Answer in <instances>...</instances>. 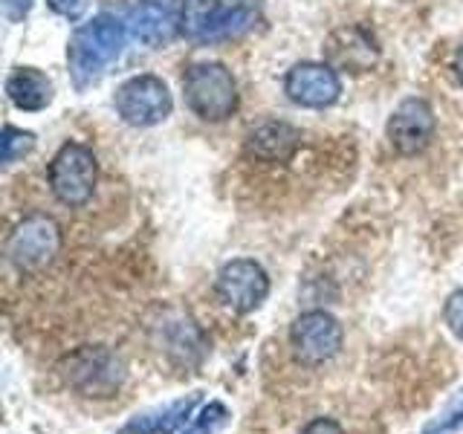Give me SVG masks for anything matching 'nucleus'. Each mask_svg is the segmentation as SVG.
Wrapping results in <instances>:
<instances>
[{"mask_svg":"<svg viewBox=\"0 0 463 434\" xmlns=\"http://www.w3.org/2000/svg\"><path fill=\"white\" fill-rule=\"evenodd\" d=\"M0 148H4V165H12L24 159L26 154H33L35 148V134L33 130H24V127H14V125H6L4 127V137H0Z\"/></svg>","mask_w":463,"mask_h":434,"instance_id":"nucleus-17","label":"nucleus"},{"mask_svg":"<svg viewBox=\"0 0 463 434\" xmlns=\"http://www.w3.org/2000/svg\"><path fill=\"white\" fill-rule=\"evenodd\" d=\"M125 24L137 41L159 47L171 41L174 33H180V9H174L171 0H139V6L130 9Z\"/></svg>","mask_w":463,"mask_h":434,"instance_id":"nucleus-12","label":"nucleus"},{"mask_svg":"<svg viewBox=\"0 0 463 434\" xmlns=\"http://www.w3.org/2000/svg\"><path fill=\"white\" fill-rule=\"evenodd\" d=\"M50 9L64 14V18H79L81 9H84V0H47Z\"/></svg>","mask_w":463,"mask_h":434,"instance_id":"nucleus-22","label":"nucleus"},{"mask_svg":"<svg viewBox=\"0 0 463 434\" xmlns=\"http://www.w3.org/2000/svg\"><path fill=\"white\" fill-rule=\"evenodd\" d=\"M29 9H33V0H4V14L9 24H21Z\"/></svg>","mask_w":463,"mask_h":434,"instance_id":"nucleus-20","label":"nucleus"},{"mask_svg":"<svg viewBox=\"0 0 463 434\" xmlns=\"http://www.w3.org/2000/svg\"><path fill=\"white\" fill-rule=\"evenodd\" d=\"M325 61L336 72H368L380 61V43L365 26L351 24L333 29L325 41Z\"/></svg>","mask_w":463,"mask_h":434,"instance_id":"nucleus-11","label":"nucleus"},{"mask_svg":"<svg viewBox=\"0 0 463 434\" xmlns=\"http://www.w3.org/2000/svg\"><path fill=\"white\" fill-rule=\"evenodd\" d=\"M61 250V229L47 214H33L12 229L6 241V255L21 272L43 269Z\"/></svg>","mask_w":463,"mask_h":434,"instance_id":"nucleus-6","label":"nucleus"},{"mask_svg":"<svg viewBox=\"0 0 463 434\" xmlns=\"http://www.w3.org/2000/svg\"><path fill=\"white\" fill-rule=\"evenodd\" d=\"M289 344H293L296 359L304 365H325L342 351L345 330L339 318H333L330 313L310 310L301 313L289 327Z\"/></svg>","mask_w":463,"mask_h":434,"instance_id":"nucleus-8","label":"nucleus"},{"mask_svg":"<svg viewBox=\"0 0 463 434\" xmlns=\"http://www.w3.org/2000/svg\"><path fill=\"white\" fill-rule=\"evenodd\" d=\"M301 434H345L342 426L336 423V420H330V417H316L313 423H307L301 429Z\"/></svg>","mask_w":463,"mask_h":434,"instance_id":"nucleus-21","label":"nucleus"},{"mask_svg":"<svg viewBox=\"0 0 463 434\" xmlns=\"http://www.w3.org/2000/svg\"><path fill=\"white\" fill-rule=\"evenodd\" d=\"M284 93L298 108L322 110L336 105L342 96V79L327 61H301L287 70Z\"/></svg>","mask_w":463,"mask_h":434,"instance_id":"nucleus-10","label":"nucleus"},{"mask_svg":"<svg viewBox=\"0 0 463 434\" xmlns=\"http://www.w3.org/2000/svg\"><path fill=\"white\" fill-rule=\"evenodd\" d=\"M452 70H455V79H458V84H463V43H460V47H458V52H455Z\"/></svg>","mask_w":463,"mask_h":434,"instance_id":"nucleus-23","label":"nucleus"},{"mask_svg":"<svg viewBox=\"0 0 463 434\" xmlns=\"http://www.w3.org/2000/svg\"><path fill=\"white\" fill-rule=\"evenodd\" d=\"M194 402H197V394H192L188 400H174L171 405H165V409L137 414L119 434H174L180 426H185Z\"/></svg>","mask_w":463,"mask_h":434,"instance_id":"nucleus-16","label":"nucleus"},{"mask_svg":"<svg viewBox=\"0 0 463 434\" xmlns=\"http://www.w3.org/2000/svg\"><path fill=\"white\" fill-rule=\"evenodd\" d=\"M185 105L203 122H226L238 110V81L221 61H194L183 72Z\"/></svg>","mask_w":463,"mask_h":434,"instance_id":"nucleus-3","label":"nucleus"},{"mask_svg":"<svg viewBox=\"0 0 463 434\" xmlns=\"http://www.w3.org/2000/svg\"><path fill=\"white\" fill-rule=\"evenodd\" d=\"M229 423V411L223 402H209L194 420V426L188 429V434H217Z\"/></svg>","mask_w":463,"mask_h":434,"instance_id":"nucleus-18","label":"nucleus"},{"mask_svg":"<svg viewBox=\"0 0 463 434\" xmlns=\"http://www.w3.org/2000/svg\"><path fill=\"white\" fill-rule=\"evenodd\" d=\"M47 180H50V192L55 194L58 203L64 206L79 209L96 192V180H99V163L96 154L81 142H64L61 148L55 151L52 163L47 168Z\"/></svg>","mask_w":463,"mask_h":434,"instance_id":"nucleus-4","label":"nucleus"},{"mask_svg":"<svg viewBox=\"0 0 463 434\" xmlns=\"http://www.w3.org/2000/svg\"><path fill=\"white\" fill-rule=\"evenodd\" d=\"M260 21V0H183L180 33L194 43H221L246 35Z\"/></svg>","mask_w":463,"mask_h":434,"instance_id":"nucleus-2","label":"nucleus"},{"mask_svg":"<svg viewBox=\"0 0 463 434\" xmlns=\"http://www.w3.org/2000/svg\"><path fill=\"white\" fill-rule=\"evenodd\" d=\"M214 293L232 313H252L269 296V275L252 258H235L221 267L214 278Z\"/></svg>","mask_w":463,"mask_h":434,"instance_id":"nucleus-7","label":"nucleus"},{"mask_svg":"<svg viewBox=\"0 0 463 434\" xmlns=\"http://www.w3.org/2000/svg\"><path fill=\"white\" fill-rule=\"evenodd\" d=\"M122 371L116 368V359L108 351H79L70 359V380L76 388H81L84 394L93 397H108V391L113 385H119Z\"/></svg>","mask_w":463,"mask_h":434,"instance_id":"nucleus-13","label":"nucleus"},{"mask_svg":"<svg viewBox=\"0 0 463 434\" xmlns=\"http://www.w3.org/2000/svg\"><path fill=\"white\" fill-rule=\"evenodd\" d=\"M6 96L18 110L38 113L52 105L55 87L47 72H41L38 67H14L6 79Z\"/></svg>","mask_w":463,"mask_h":434,"instance_id":"nucleus-15","label":"nucleus"},{"mask_svg":"<svg viewBox=\"0 0 463 434\" xmlns=\"http://www.w3.org/2000/svg\"><path fill=\"white\" fill-rule=\"evenodd\" d=\"M113 108L130 127H154L171 116L174 99L163 79L154 72H142V76H134L116 87Z\"/></svg>","mask_w":463,"mask_h":434,"instance_id":"nucleus-5","label":"nucleus"},{"mask_svg":"<svg viewBox=\"0 0 463 434\" xmlns=\"http://www.w3.org/2000/svg\"><path fill=\"white\" fill-rule=\"evenodd\" d=\"M301 134L287 122H260L246 134V154L260 163H287L298 151Z\"/></svg>","mask_w":463,"mask_h":434,"instance_id":"nucleus-14","label":"nucleus"},{"mask_svg":"<svg viewBox=\"0 0 463 434\" xmlns=\"http://www.w3.org/2000/svg\"><path fill=\"white\" fill-rule=\"evenodd\" d=\"M128 24L116 14H96L87 24H79L67 43V70L76 90H84L122 55L128 41Z\"/></svg>","mask_w":463,"mask_h":434,"instance_id":"nucleus-1","label":"nucleus"},{"mask_svg":"<svg viewBox=\"0 0 463 434\" xmlns=\"http://www.w3.org/2000/svg\"><path fill=\"white\" fill-rule=\"evenodd\" d=\"M434 127H438V119H434V110L429 101L420 96H409L391 110L385 137L391 142V148L400 156H417L429 148Z\"/></svg>","mask_w":463,"mask_h":434,"instance_id":"nucleus-9","label":"nucleus"},{"mask_svg":"<svg viewBox=\"0 0 463 434\" xmlns=\"http://www.w3.org/2000/svg\"><path fill=\"white\" fill-rule=\"evenodd\" d=\"M443 318H446L449 330H452L455 336L463 342V289H458V293L449 296L446 307H443Z\"/></svg>","mask_w":463,"mask_h":434,"instance_id":"nucleus-19","label":"nucleus"}]
</instances>
